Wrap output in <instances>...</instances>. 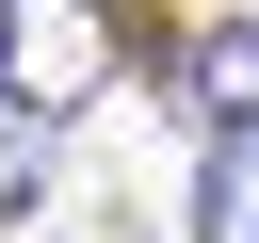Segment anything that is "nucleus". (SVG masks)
<instances>
[{
    "mask_svg": "<svg viewBox=\"0 0 259 243\" xmlns=\"http://www.w3.org/2000/svg\"><path fill=\"white\" fill-rule=\"evenodd\" d=\"M113 81V16L97 0H0V97L49 130V113H81Z\"/></svg>",
    "mask_w": 259,
    "mask_h": 243,
    "instance_id": "nucleus-1",
    "label": "nucleus"
},
{
    "mask_svg": "<svg viewBox=\"0 0 259 243\" xmlns=\"http://www.w3.org/2000/svg\"><path fill=\"white\" fill-rule=\"evenodd\" d=\"M178 113H194V130H259V16H210V32H194Z\"/></svg>",
    "mask_w": 259,
    "mask_h": 243,
    "instance_id": "nucleus-2",
    "label": "nucleus"
},
{
    "mask_svg": "<svg viewBox=\"0 0 259 243\" xmlns=\"http://www.w3.org/2000/svg\"><path fill=\"white\" fill-rule=\"evenodd\" d=\"M194 243H259V130H210V178H194Z\"/></svg>",
    "mask_w": 259,
    "mask_h": 243,
    "instance_id": "nucleus-3",
    "label": "nucleus"
},
{
    "mask_svg": "<svg viewBox=\"0 0 259 243\" xmlns=\"http://www.w3.org/2000/svg\"><path fill=\"white\" fill-rule=\"evenodd\" d=\"M49 243H146V227H130L113 194H65V227H49Z\"/></svg>",
    "mask_w": 259,
    "mask_h": 243,
    "instance_id": "nucleus-4",
    "label": "nucleus"
}]
</instances>
